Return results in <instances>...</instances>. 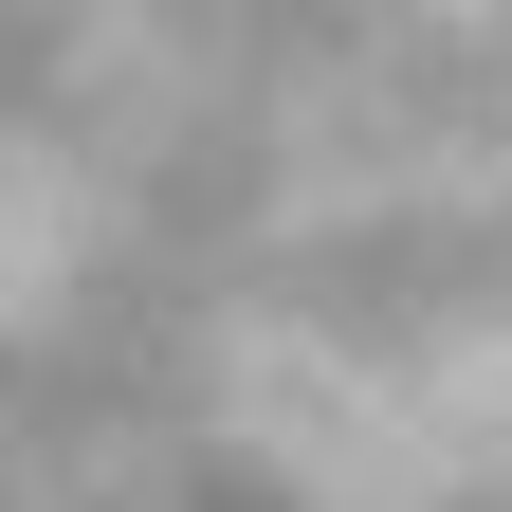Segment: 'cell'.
<instances>
[{
    "instance_id": "1",
    "label": "cell",
    "mask_w": 512,
    "mask_h": 512,
    "mask_svg": "<svg viewBox=\"0 0 512 512\" xmlns=\"http://www.w3.org/2000/svg\"><path fill=\"white\" fill-rule=\"evenodd\" d=\"M293 37L330 74L384 256H403L439 403L512 494V0H293Z\"/></svg>"
}]
</instances>
